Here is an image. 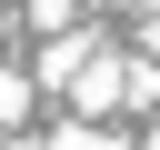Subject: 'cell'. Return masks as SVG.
Instances as JSON below:
<instances>
[{"mask_svg":"<svg viewBox=\"0 0 160 150\" xmlns=\"http://www.w3.org/2000/svg\"><path fill=\"white\" fill-rule=\"evenodd\" d=\"M40 70H50V80H60V90H70L80 110H90V100H110V60H100V40H60V50L40 60Z\"/></svg>","mask_w":160,"mask_h":150,"instance_id":"obj_1","label":"cell"},{"mask_svg":"<svg viewBox=\"0 0 160 150\" xmlns=\"http://www.w3.org/2000/svg\"><path fill=\"white\" fill-rule=\"evenodd\" d=\"M50 150H130V140H120V130H90V120H70V130H60Z\"/></svg>","mask_w":160,"mask_h":150,"instance_id":"obj_2","label":"cell"},{"mask_svg":"<svg viewBox=\"0 0 160 150\" xmlns=\"http://www.w3.org/2000/svg\"><path fill=\"white\" fill-rule=\"evenodd\" d=\"M20 110H30V80H20L10 60H0V130H20Z\"/></svg>","mask_w":160,"mask_h":150,"instance_id":"obj_3","label":"cell"},{"mask_svg":"<svg viewBox=\"0 0 160 150\" xmlns=\"http://www.w3.org/2000/svg\"><path fill=\"white\" fill-rule=\"evenodd\" d=\"M140 150H160V130H150V140H140Z\"/></svg>","mask_w":160,"mask_h":150,"instance_id":"obj_4","label":"cell"},{"mask_svg":"<svg viewBox=\"0 0 160 150\" xmlns=\"http://www.w3.org/2000/svg\"><path fill=\"white\" fill-rule=\"evenodd\" d=\"M0 10H10V0H0Z\"/></svg>","mask_w":160,"mask_h":150,"instance_id":"obj_5","label":"cell"}]
</instances>
